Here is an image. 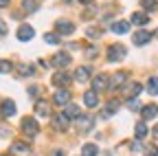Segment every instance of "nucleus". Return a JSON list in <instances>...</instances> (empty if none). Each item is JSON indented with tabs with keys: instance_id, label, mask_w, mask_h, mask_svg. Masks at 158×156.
<instances>
[{
	"instance_id": "obj_1",
	"label": "nucleus",
	"mask_w": 158,
	"mask_h": 156,
	"mask_svg": "<svg viewBox=\"0 0 158 156\" xmlns=\"http://www.w3.org/2000/svg\"><path fill=\"white\" fill-rule=\"evenodd\" d=\"M22 132H24L27 136H37V132H40L37 121L31 119V116H24V119H22Z\"/></svg>"
},
{
	"instance_id": "obj_2",
	"label": "nucleus",
	"mask_w": 158,
	"mask_h": 156,
	"mask_svg": "<svg viewBox=\"0 0 158 156\" xmlns=\"http://www.w3.org/2000/svg\"><path fill=\"white\" fill-rule=\"evenodd\" d=\"M125 46H121V44H112L110 48H108V62H118V60H123L125 57Z\"/></svg>"
},
{
	"instance_id": "obj_3",
	"label": "nucleus",
	"mask_w": 158,
	"mask_h": 156,
	"mask_svg": "<svg viewBox=\"0 0 158 156\" xmlns=\"http://www.w3.org/2000/svg\"><path fill=\"white\" fill-rule=\"evenodd\" d=\"M68 84H70V75H68L66 70H59V73L53 75V86H57V88H66Z\"/></svg>"
},
{
	"instance_id": "obj_4",
	"label": "nucleus",
	"mask_w": 158,
	"mask_h": 156,
	"mask_svg": "<svg viewBox=\"0 0 158 156\" xmlns=\"http://www.w3.org/2000/svg\"><path fill=\"white\" fill-rule=\"evenodd\" d=\"M33 35H35V29L31 27V24H22L18 29V40L20 42H29V40H33Z\"/></svg>"
},
{
	"instance_id": "obj_5",
	"label": "nucleus",
	"mask_w": 158,
	"mask_h": 156,
	"mask_svg": "<svg viewBox=\"0 0 158 156\" xmlns=\"http://www.w3.org/2000/svg\"><path fill=\"white\" fill-rule=\"evenodd\" d=\"M11 154L29 156V154H31V145H27L24 141H13V145H11Z\"/></svg>"
},
{
	"instance_id": "obj_6",
	"label": "nucleus",
	"mask_w": 158,
	"mask_h": 156,
	"mask_svg": "<svg viewBox=\"0 0 158 156\" xmlns=\"http://www.w3.org/2000/svg\"><path fill=\"white\" fill-rule=\"evenodd\" d=\"M110 86V82H108V75H97V77H92V90L94 92H99V90H106Z\"/></svg>"
},
{
	"instance_id": "obj_7",
	"label": "nucleus",
	"mask_w": 158,
	"mask_h": 156,
	"mask_svg": "<svg viewBox=\"0 0 158 156\" xmlns=\"http://www.w3.org/2000/svg\"><path fill=\"white\" fill-rule=\"evenodd\" d=\"M53 101H55L57 106H66V103H70V92H68L66 88H59V90L55 92V97H53Z\"/></svg>"
},
{
	"instance_id": "obj_8",
	"label": "nucleus",
	"mask_w": 158,
	"mask_h": 156,
	"mask_svg": "<svg viewBox=\"0 0 158 156\" xmlns=\"http://www.w3.org/2000/svg\"><path fill=\"white\" fill-rule=\"evenodd\" d=\"M51 64L57 66V68H66V66L70 64V55H68V53H57L53 60H51Z\"/></svg>"
},
{
	"instance_id": "obj_9",
	"label": "nucleus",
	"mask_w": 158,
	"mask_h": 156,
	"mask_svg": "<svg viewBox=\"0 0 158 156\" xmlns=\"http://www.w3.org/2000/svg\"><path fill=\"white\" fill-rule=\"evenodd\" d=\"M55 29H57V33H62V35H70L75 31V24L68 22V20H57L55 22Z\"/></svg>"
},
{
	"instance_id": "obj_10",
	"label": "nucleus",
	"mask_w": 158,
	"mask_h": 156,
	"mask_svg": "<svg viewBox=\"0 0 158 156\" xmlns=\"http://www.w3.org/2000/svg\"><path fill=\"white\" fill-rule=\"evenodd\" d=\"M0 114L2 116H13L15 114V103L11 99H5L2 103H0Z\"/></svg>"
},
{
	"instance_id": "obj_11",
	"label": "nucleus",
	"mask_w": 158,
	"mask_h": 156,
	"mask_svg": "<svg viewBox=\"0 0 158 156\" xmlns=\"http://www.w3.org/2000/svg\"><path fill=\"white\" fill-rule=\"evenodd\" d=\"M149 40H152V33H149V31H138V33H134V44H136V46H145Z\"/></svg>"
},
{
	"instance_id": "obj_12",
	"label": "nucleus",
	"mask_w": 158,
	"mask_h": 156,
	"mask_svg": "<svg viewBox=\"0 0 158 156\" xmlns=\"http://www.w3.org/2000/svg\"><path fill=\"white\" fill-rule=\"evenodd\" d=\"M64 116H68V119H79V116H81V110H79V106H75V103H66L64 106Z\"/></svg>"
},
{
	"instance_id": "obj_13",
	"label": "nucleus",
	"mask_w": 158,
	"mask_h": 156,
	"mask_svg": "<svg viewBox=\"0 0 158 156\" xmlns=\"http://www.w3.org/2000/svg\"><path fill=\"white\" fill-rule=\"evenodd\" d=\"M130 31V22H125V20H116V22H112V33H116V35H125Z\"/></svg>"
},
{
	"instance_id": "obj_14",
	"label": "nucleus",
	"mask_w": 158,
	"mask_h": 156,
	"mask_svg": "<svg viewBox=\"0 0 158 156\" xmlns=\"http://www.w3.org/2000/svg\"><path fill=\"white\" fill-rule=\"evenodd\" d=\"M141 114H143V121H152L154 116L158 114V106H156V103H149V106H145V108L141 110Z\"/></svg>"
},
{
	"instance_id": "obj_15",
	"label": "nucleus",
	"mask_w": 158,
	"mask_h": 156,
	"mask_svg": "<svg viewBox=\"0 0 158 156\" xmlns=\"http://www.w3.org/2000/svg\"><path fill=\"white\" fill-rule=\"evenodd\" d=\"M147 22H149L147 13H143V11H134V13H132V24H136V27H145Z\"/></svg>"
},
{
	"instance_id": "obj_16",
	"label": "nucleus",
	"mask_w": 158,
	"mask_h": 156,
	"mask_svg": "<svg viewBox=\"0 0 158 156\" xmlns=\"http://www.w3.org/2000/svg\"><path fill=\"white\" fill-rule=\"evenodd\" d=\"M141 90H143V86H141V84H138V82H132L130 86H125V90H123V92H125V97L134 99V97H136L138 92H141Z\"/></svg>"
},
{
	"instance_id": "obj_17",
	"label": "nucleus",
	"mask_w": 158,
	"mask_h": 156,
	"mask_svg": "<svg viewBox=\"0 0 158 156\" xmlns=\"http://www.w3.org/2000/svg\"><path fill=\"white\" fill-rule=\"evenodd\" d=\"M84 103H86L88 108H94V106L99 103V97H97V92H94V90L84 92Z\"/></svg>"
},
{
	"instance_id": "obj_18",
	"label": "nucleus",
	"mask_w": 158,
	"mask_h": 156,
	"mask_svg": "<svg viewBox=\"0 0 158 156\" xmlns=\"http://www.w3.org/2000/svg\"><path fill=\"white\" fill-rule=\"evenodd\" d=\"M35 112L40 114V116H48V101H44V99H37L35 101Z\"/></svg>"
},
{
	"instance_id": "obj_19",
	"label": "nucleus",
	"mask_w": 158,
	"mask_h": 156,
	"mask_svg": "<svg viewBox=\"0 0 158 156\" xmlns=\"http://www.w3.org/2000/svg\"><path fill=\"white\" fill-rule=\"evenodd\" d=\"M53 125H55L57 130H66V128H68V116H64V112L57 114V116H53Z\"/></svg>"
},
{
	"instance_id": "obj_20",
	"label": "nucleus",
	"mask_w": 158,
	"mask_h": 156,
	"mask_svg": "<svg viewBox=\"0 0 158 156\" xmlns=\"http://www.w3.org/2000/svg\"><path fill=\"white\" fill-rule=\"evenodd\" d=\"M75 79H77V82H88V79H90V68H88V66L77 68V73H75Z\"/></svg>"
},
{
	"instance_id": "obj_21",
	"label": "nucleus",
	"mask_w": 158,
	"mask_h": 156,
	"mask_svg": "<svg viewBox=\"0 0 158 156\" xmlns=\"http://www.w3.org/2000/svg\"><path fill=\"white\" fill-rule=\"evenodd\" d=\"M125 73H116V75H112V82H110V88H116V86H123L125 84Z\"/></svg>"
},
{
	"instance_id": "obj_22",
	"label": "nucleus",
	"mask_w": 158,
	"mask_h": 156,
	"mask_svg": "<svg viewBox=\"0 0 158 156\" xmlns=\"http://www.w3.org/2000/svg\"><path fill=\"white\" fill-rule=\"evenodd\" d=\"M147 132H149V130H147V125H145L143 121H141V123H136L134 134H136V139H138V141H141V139H145V136H147Z\"/></svg>"
},
{
	"instance_id": "obj_23",
	"label": "nucleus",
	"mask_w": 158,
	"mask_h": 156,
	"mask_svg": "<svg viewBox=\"0 0 158 156\" xmlns=\"http://www.w3.org/2000/svg\"><path fill=\"white\" fill-rule=\"evenodd\" d=\"M79 125H81V130L90 132L92 125H94V119H92V116H79Z\"/></svg>"
},
{
	"instance_id": "obj_24",
	"label": "nucleus",
	"mask_w": 158,
	"mask_h": 156,
	"mask_svg": "<svg viewBox=\"0 0 158 156\" xmlns=\"http://www.w3.org/2000/svg\"><path fill=\"white\" fill-rule=\"evenodd\" d=\"M97 154H99V147L92 145V143H86L81 147V156H97Z\"/></svg>"
},
{
	"instance_id": "obj_25",
	"label": "nucleus",
	"mask_w": 158,
	"mask_h": 156,
	"mask_svg": "<svg viewBox=\"0 0 158 156\" xmlns=\"http://www.w3.org/2000/svg\"><path fill=\"white\" fill-rule=\"evenodd\" d=\"M118 110V101L116 99H112V101H108V106H106V112H103V116H112L114 112Z\"/></svg>"
},
{
	"instance_id": "obj_26",
	"label": "nucleus",
	"mask_w": 158,
	"mask_h": 156,
	"mask_svg": "<svg viewBox=\"0 0 158 156\" xmlns=\"http://www.w3.org/2000/svg\"><path fill=\"white\" fill-rule=\"evenodd\" d=\"M18 73L22 75V77H31V75L35 73V68L29 66V64H20V66H18Z\"/></svg>"
},
{
	"instance_id": "obj_27",
	"label": "nucleus",
	"mask_w": 158,
	"mask_h": 156,
	"mask_svg": "<svg viewBox=\"0 0 158 156\" xmlns=\"http://www.w3.org/2000/svg\"><path fill=\"white\" fill-rule=\"evenodd\" d=\"M147 92H149V95H158V77H149V82H147Z\"/></svg>"
},
{
	"instance_id": "obj_28",
	"label": "nucleus",
	"mask_w": 158,
	"mask_h": 156,
	"mask_svg": "<svg viewBox=\"0 0 158 156\" xmlns=\"http://www.w3.org/2000/svg\"><path fill=\"white\" fill-rule=\"evenodd\" d=\"M141 5H143L145 11H156V7H158L156 0H141Z\"/></svg>"
},
{
	"instance_id": "obj_29",
	"label": "nucleus",
	"mask_w": 158,
	"mask_h": 156,
	"mask_svg": "<svg viewBox=\"0 0 158 156\" xmlns=\"http://www.w3.org/2000/svg\"><path fill=\"white\" fill-rule=\"evenodd\" d=\"M44 40H46V44H59V35L57 33H46Z\"/></svg>"
},
{
	"instance_id": "obj_30",
	"label": "nucleus",
	"mask_w": 158,
	"mask_h": 156,
	"mask_svg": "<svg viewBox=\"0 0 158 156\" xmlns=\"http://www.w3.org/2000/svg\"><path fill=\"white\" fill-rule=\"evenodd\" d=\"M13 70V64L7 62V60H0V73H11Z\"/></svg>"
},
{
	"instance_id": "obj_31",
	"label": "nucleus",
	"mask_w": 158,
	"mask_h": 156,
	"mask_svg": "<svg viewBox=\"0 0 158 156\" xmlns=\"http://www.w3.org/2000/svg\"><path fill=\"white\" fill-rule=\"evenodd\" d=\"M132 152H136V154H141V152H147V147L141 143V141H134L132 143Z\"/></svg>"
},
{
	"instance_id": "obj_32",
	"label": "nucleus",
	"mask_w": 158,
	"mask_h": 156,
	"mask_svg": "<svg viewBox=\"0 0 158 156\" xmlns=\"http://www.w3.org/2000/svg\"><path fill=\"white\" fill-rule=\"evenodd\" d=\"M24 11H37V2H33V0H24Z\"/></svg>"
},
{
	"instance_id": "obj_33",
	"label": "nucleus",
	"mask_w": 158,
	"mask_h": 156,
	"mask_svg": "<svg viewBox=\"0 0 158 156\" xmlns=\"http://www.w3.org/2000/svg\"><path fill=\"white\" fill-rule=\"evenodd\" d=\"M127 108L130 110H141V103H138V99H130L127 101Z\"/></svg>"
},
{
	"instance_id": "obj_34",
	"label": "nucleus",
	"mask_w": 158,
	"mask_h": 156,
	"mask_svg": "<svg viewBox=\"0 0 158 156\" xmlns=\"http://www.w3.org/2000/svg\"><path fill=\"white\" fill-rule=\"evenodd\" d=\"M5 35H7V22L0 20V37H5Z\"/></svg>"
},
{
	"instance_id": "obj_35",
	"label": "nucleus",
	"mask_w": 158,
	"mask_h": 156,
	"mask_svg": "<svg viewBox=\"0 0 158 156\" xmlns=\"http://www.w3.org/2000/svg\"><path fill=\"white\" fill-rule=\"evenodd\" d=\"M37 90H40V88H37V86H33V88H29V92H31V95H33V97H37Z\"/></svg>"
},
{
	"instance_id": "obj_36",
	"label": "nucleus",
	"mask_w": 158,
	"mask_h": 156,
	"mask_svg": "<svg viewBox=\"0 0 158 156\" xmlns=\"http://www.w3.org/2000/svg\"><path fill=\"white\" fill-rule=\"evenodd\" d=\"M5 7H9V0H0V9H5Z\"/></svg>"
},
{
	"instance_id": "obj_37",
	"label": "nucleus",
	"mask_w": 158,
	"mask_h": 156,
	"mask_svg": "<svg viewBox=\"0 0 158 156\" xmlns=\"http://www.w3.org/2000/svg\"><path fill=\"white\" fill-rule=\"evenodd\" d=\"M154 139H158V125H154Z\"/></svg>"
},
{
	"instance_id": "obj_38",
	"label": "nucleus",
	"mask_w": 158,
	"mask_h": 156,
	"mask_svg": "<svg viewBox=\"0 0 158 156\" xmlns=\"http://www.w3.org/2000/svg\"><path fill=\"white\" fill-rule=\"evenodd\" d=\"M79 2H81V5H90V2H92V0H79Z\"/></svg>"
},
{
	"instance_id": "obj_39",
	"label": "nucleus",
	"mask_w": 158,
	"mask_h": 156,
	"mask_svg": "<svg viewBox=\"0 0 158 156\" xmlns=\"http://www.w3.org/2000/svg\"><path fill=\"white\" fill-rule=\"evenodd\" d=\"M55 156H64V152H55Z\"/></svg>"
},
{
	"instance_id": "obj_40",
	"label": "nucleus",
	"mask_w": 158,
	"mask_h": 156,
	"mask_svg": "<svg viewBox=\"0 0 158 156\" xmlns=\"http://www.w3.org/2000/svg\"><path fill=\"white\" fill-rule=\"evenodd\" d=\"M154 156H158V152H154Z\"/></svg>"
}]
</instances>
